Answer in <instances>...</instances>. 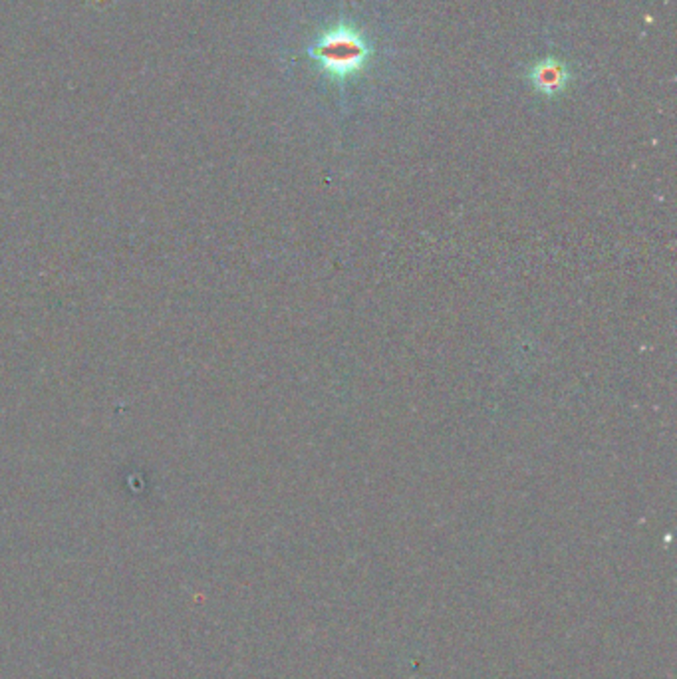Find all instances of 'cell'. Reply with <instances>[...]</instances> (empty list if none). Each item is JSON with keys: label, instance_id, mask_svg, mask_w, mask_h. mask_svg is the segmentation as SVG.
I'll return each mask as SVG.
<instances>
[{"label": "cell", "instance_id": "obj_1", "mask_svg": "<svg viewBox=\"0 0 677 679\" xmlns=\"http://www.w3.org/2000/svg\"><path fill=\"white\" fill-rule=\"evenodd\" d=\"M372 44L358 26L338 22L318 36L308 48L316 66L338 84H346L365 70L372 58Z\"/></svg>", "mask_w": 677, "mask_h": 679}, {"label": "cell", "instance_id": "obj_2", "mask_svg": "<svg viewBox=\"0 0 677 679\" xmlns=\"http://www.w3.org/2000/svg\"><path fill=\"white\" fill-rule=\"evenodd\" d=\"M527 78L538 94L553 98L562 94L566 86H569L572 74L564 62L556 58H544L530 66Z\"/></svg>", "mask_w": 677, "mask_h": 679}]
</instances>
